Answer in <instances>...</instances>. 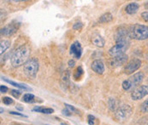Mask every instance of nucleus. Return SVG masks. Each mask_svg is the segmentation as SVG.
I'll return each instance as SVG.
<instances>
[{
	"label": "nucleus",
	"mask_w": 148,
	"mask_h": 125,
	"mask_svg": "<svg viewBox=\"0 0 148 125\" xmlns=\"http://www.w3.org/2000/svg\"><path fill=\"white\" fill-rule=\"evenodd\" d=\"M29 48L27 45H21L19 48H17L12 56L10 57V62L12 66L14 67H19L21 65H24L29 59Z\"/></svg>",
	"instance_id": "1"
},
{
	"label": "nucleus",
	"mask_w": 148,
	"mask_h": 125,
	"mask_svg": "<svg viewBox=\"0 0 148 125\" xmlns=\"http://www.w3.org/2000/svg\"><path fill=\"white\" fill-rule=\"evenodd\" d=\"M127 30L130 39H134L135 40H145L148 39L147 26L134 24L131 26Z\"/></svg>",
	"instance_id": "2"
},
{
	"label": "nucleus",
	"mask_w": 148,
	"mask_h": 125,
	"mask_svg": "<svg viewBox=\"0 0 148 125\" xmlns=\"http://www.w3.org/2000/svg\"><path fill=\"white\" fill-rule=\"evenodd\" d=\"M144 78V74L142 72H137L131 76L128 79L123 82V89L126 91H130L133 92L136 88L140 86V84L143 81Z\"/></svg>",
	"instance_id": "3"
},
{
	"label": "nucleus",
	"mask_w": 148,
	"mask_h": 125,
	"mask_svg": "<svg viewBox=\"0 0 148 125\" xmlns=\"http://www.w3.org/2000/svg\"><path fill=\"white\" fill-rule=\"evenodd\" d=\"M39 61L36 58H30L23 65L24 74L28 78H35L37 72L39 71Z\"/></svg>",
	"instance_id": "4"
},
{
	"label": "nucleus",
	"mask_w": 148,
	"mask_h": 125,
	"mask_svg": "<svg viewBox=\"0 0 148 125\" xmlns=\"http://www.w3.org/2000/svg\"><path fill=\"white\" fill-rule=\"evenodd\" d=\"M133 111L132 107L129 105H122L118 106V108L116 110L115 112V118L119 122H123L127 120V118L131 116Z\"/></svg>",
	"instance_id": "5"
},
{
	"label": "nucleus",
	"mask_w": 148,
	"mask_h": 125,
	"mask_svg": "<svg viewBox=\"0 0 148 125\" xmlns=\"http://www.w3.org/2000/svg\"><path fill=\"white\" fill-rule=\"evenodd\" d=\"M130 43H116L113 47L109 49V55L112 57L125 54V51L129 47Z\"/></svg>",
	"instance_id": "6"
},
{
	"label": "nucleus",
	"mask_w": 148,
	"mask_h": 125,
	"mask_svg": "<svg viewBox=\"0 0 148 125\" xmlns=\"http://www.w3.org/2000/svg\"><path fill=\"white\" fill-rule=\"evenodd\" d=\"M148 95V86L147 85H141L136 88L131 93V98L134 101H138L144 98Z\"/></svg>",
	"instance_id": "7"
},
{
	"label": "nucleus",
	"mask_w": 148,
	"mask_h": 125,
	"mask_svg": "<svg viewBox=\"0 0 148 125\" xmlns=\"http://www.w3.org/2000/svg\"><path fill=\"white\" fill-rule=\"evenodd\" d=\"M130 38L128 35V30L125 27H120L115 35L116 43H130Z\"/></svg>",
	"instance_id": "8"
},
{
	"label": "nucleus",
	"mask_w": 148,
	"mask_h": 125,
	"mask_svg": "<svg viewBox=\"0 0 148 125\" xmlns=\"http://www.w3.org/2000/svg\"><path fill=\"white\" fill-rule=\"evenodd\" d=\"M140 66H141V61L140 59H133L125 66L124 72L127 75L132 74L135 71H137L140 67Z\"/></svg>",
	"instance_id": "9"
},
{
	"label": "nucleus",
	"mask_w": 148,
	"mask_h": 125,
	"mask_svg": "<svg viewBox=\"0 0 148 125\" xmlns=\"http://www.w3.org/2000/svg\"><path fill=\"white\" fill-rule=\"evenodd\" d=\"M127 55L126 54H122V55H119L117 56H115L113 57L110 61V65L111 67H118V66H121L124 64L127 63Z\"/></svg>",
	"instance_id": "10"
},
{
	"label": "nucleus",
	"mask_w": 148,
	"mask_h": 125,
	"mask_svg": "<svg viewBox=\"0 0 148 125\" xmlns=\"http://www.w3.org/2000/svg\"><path fill=\"white\" fill-rule=\"evenodd\" d=\"M70 54L75 59H80L82 54V48L78 41L74 42L70 46Z\"/></svg>",
	"instance_id": "11"
},
{
	"label": "nucleus",
	"mask_w": 148,
	"mask_h": 125,
	"mask_svg": "<svg viewBox=\"0 0 148 125\" xmlns=\"http://www.w3.org/2000/svg\"><path fill=\"white\" fill-rule=\"evenodd\" d=\"M17 31V26L14 24H9L1 29V34L6 37L13 35Z\"/></svg>",
	"instance_id": "12"
},
{
	"label": "nucleus",
	"mask_w": 148,
	"mask_h": 125,
	"mask_svg": "<svg viewBox=\"0 0 148 125\" xmlns=\"http://www.w3.org/2000/svg\"><path fill=\"white\" fill-rule=\"evenodd\" d=\"M91 68L93 72H95L98 74H103L105 72V65L100 60H96L92 61L91 65Z\"/></svg>",
	"instance_id": "13"
},
{
	"label": "nucleus",
	"mask_w": 148,
	"mask_h": 125,
	"mask_svg": "<svg viewBox=\"0 0 148 125\" xmlns=\"http://www.w3.org/2000/svg\"><path fill=\"white\" fill-rule=\"evenodd\" d=\"M92 43L97 46V47H99V48H102L104 47L106 41L105 39L101 37V35L98 34V33H94L92 36Z\"/></svg>",
	"instance_id": "14"
},
{
	"label": "nucleus",
	"mask_w": 148,
	"mask_h": 125,
	"mask_svg": "<svg viewBox=\"0 0 148 125\" xmlns=\"http://www.w3.org/2000/svg\"><path fill=\"white\" fill-rule=\"evenodd\" d=\"M139 8H140L139 3H137L135 2L130 3L125 7V12L128 15H134V14L137 13V11L139 10Z\"/></svg>",
	"instance_id": "15"
},
{
	"label": "nucleus",
	"mask_w": 148,
	"mask_h": 125,
	"mask_svg": "<svg viewBox=\"0 0 148 125\" xmlns=\"http://www.w3.org/2000/svg\"><path fill=\"white\" fill-rule=\"evenodd\" d=\"M33 110L38 112L45 113V114H51L54 112V110L52 108H45L42 106H35Z\"/></svg>",
	"instance_id": "16"
},
{
	"label": "nucleus",
	"mask_w": 148,
	"mask_h": 125,
	"mask_svg": "<svg viewBox=\"0 0 148 125\" xmlns=\"http://www.w3.org/2000/svg\"><path fill=\"white\" fill-rule=\"evenodd\" d=\"M35 96L32 94H25L22 97V101L26 102V103H34L36 101L35 100Z\"/></svg>",
	"instance_id": "17"
},
{
	"label": "nucleus",
	"mask_w": 148,
	"mask_h": 125,
	"mask_svg": "<svg viewBox=\"0 0 148 125\" xmlns=\"http://www.w3.org/2000/svg\"><path fill=\"white\" fill-rule=\"evenodd\" d=\"M112 20H113V16L110 13H106L103 16H101L99 21L100 23H108V22H110Z\"/></svg>",
	"instance_id": "18"
},
{
	"label": "nucleus",
	"mask_w": 148,
	"mask_h": 125,
	"mask_svg": "<svg viewBox=\"0 0 148 125\" xmlns=\"http://www.w3.org/2000/svg\"><path fill=\"white\" fill-rule=\"evenodd\" d=\"M10 47V42L9 40H1V43H0V53L1 55L3 53L5 52V50L7 49H9Z\"/></svg>",
	"instance_id": "19"
},
{
	"label": "nucleus",
	"mask_w": 148,
	"mask_h": 125,
	"mask_svg": "<svg viewBox=\"0 0 148 125\" xmlns=\"http://www.w3.org/2000/svg\"><path fill=\"white\" fill-rule=\"evenodd\" d=\"M3 81L7 82L8 83L11 84V85H13V86H15V87H16V88H19V89H27V90L30 89V88L27 87L26 85H21V84H19V83H15V82L10 81V80H9V79H7V78H3Z\"/></svg>",
	"instance_id": "20"
},
{
	"label": "nucleus",
	"mask_w": 148,
	"mask_h": 125,
	"mask_svg": "<svg viewBox=\"0 0 148 125\" xmlns=\"http://www.w3.org/2000/svg\"><path fill=\"white\" fill-rule=\"evenodd\" d=\"M82 74H83V69H82L81 66H79V67H77L76 70L75 71L73 76H74V78H75V80H77V79H79V78H82Z\"/></svg>",
	"instance_id": "21"
},
{
	"label": "nucleus",
	"mask_w": 148,
	"mask_h": 125,
	"mask_svg": "<svg viewBox=\"0 0 148 125\" xmlns=\"http://www.w3.org/2000/svg\"><path fill=\"white\" fill-rule=\"evenodd\" d=\"M108 105H109V107L111 111H115L116 110V101L114 98H110L109 101H108Z\"/></svg>",
	"instance_id": "22"
},
{
	"label": "nucleus",
	"mask_w": 148,
	"mask_h": 125,
	"mask_svg": "<svg viewBox=\"0 0 148 125\" xmlns=\"http://www.w3.org/2000/svg\"><path fill=\"white\" fill-rule=\"evenodd\" d=\"M140 111L144 113L148 112V99L140 105Z\"/></svg>",
	"instance_id": "23"
},
{
	"label": "nucleus",
	"mask_w": 148,
	"mask_h": 125,
	"mask_svg": "<svg viewBox=\"0 0 148 125\" xmlns=\"http://www.w3.org/2000/svg\"><path fill=\"white\" fill-rule=\"evenodd\" d=\"M87 118H88V124L90 125L97 124V123H96L97 118H96L94 116H92V115H88V116H87Z\"/></svg>",
	"instance_id": "24"
},
{
	"label": "nucleus",
	"mask_w": 148,
	"mask_h": 125,
	"mask_svg": "<svg viewBox=\"0 0 148 125\" xmlns=\"http://www.w3.org/2000/svg\"><path fill=\"white\" fill-rule=\"evenodd\" d=\"M10 94L15 98H19L20 95H21V91L20 90H17V89H11L10 90Z\"/></svg>",
	"instance_id": "25"
},
{
	"label": "nucleus",
	"mask_w": 148,
	"mask_h": 125,
	"mask_svg": "<svg viewBox=\"0 0 148 125\" xmlns=\"http://www.w3.org/2000/svg\"><path fill=\"white\" fill-rule=\"evenodd\" d=\"M3 100H2V101H3V103L5 105H10L13 103V100L10 98V97H7V96H5V97H3L2 98Z\"/></svg>",
	"instance_id": "26"
},
{
	"label": "nucleus",
	"mask_w": 148,
	"mask_h": 125,
	"mask_svg": "<svg viewBox=\"0 0 148 125\" xmlns=\"http://www.w3.org/2000/svg\"><path fill=\"white\" fill-rule=\"evenodd\" d=\"M64 105H65V106L67 107V109H69L71 112H75V113H77V114L79 113V111H78L76 108H75L74 106H72V105H70L69 104H66V103L64 104Z\"/></svg>",
	"instance_id": "27"
},
{
	"label": "nucleus",
	"mask_w": 148,
	"mask_h": 125,
	"mask_svg": "<svg viewBox=\"0 0 148 125\" xmlns=\"http://www.w3.org/2000/svg\"><path fill=\"white\" fill-rule=\"evenodd\" d=\"M82 23L80 21V22H76L73 25V29H75V30H79V29H82Z\"/></svg>",
	"instance_id": "28"
},
{
	"label": "nucleus",
	"mask_w": 148,
	"mask_h": 125,
	"mask_svg": "<svg viewBox=\"0 0 148 125\" xmlns=\"http://www.w3.org/2000/svg\"><path fill=\"white\" fill-rule=\"evenodd\" d=\"M141 17L145 21L148 22V11H145L141 14Z\"/></svg>",
	"instance_id": "29"
},
{
	"label": "nucleus",
	"mask_w": 148,
	"mask_h": 125,
	"mask_svg": "<svg viewBox=\"0 0 148 125\" xmlns=\"http://www.w3.org/2000/svg\"><path fill=\"white\" fill-rule=\"evenodd\" d=\"M0 90H1V93H6L8 91V88L6 86H4V85H1Z\"/></svg>",
	"instance_id": "30"
},
{
	"label": "nucleus",
	"mask_w": 148,
	"mask_h": 125,
	"mask_svg": "<svg viewBox=\"0 0 148 125\" xmlns=\"http://www.w3.org/2000/svg\"><path fill=\"white\" fill-rule=\"evenodd\" d=\"M10 114L16 115V116H21V117H24V118H26V117H27V116H25V115L21 114V113H20V112H16V111H10Z\"/></svg>",
	"instance_id": "31"
},
{
	"label": "nucleus",
	"mask_w": 148,
	"mask_h": 125,
	"mask_svg": "<svg viewBox=\"0 0 148 125\" xmlns=\"http://www.w3.org/2000/svg\"><path fill=\"white\" fill-rule=\"evenodd\" d=\"M75 61H74V60H69V62H68V65H69V67H73V66H75Z\"/></svg>",
	"instance_id": "32"
},
{
	"label": "nucleus",
	"mask_w": 148,
	"mask_h": 125,
	"mask_svg": "<svg viewBox=\"0 0 148 125\" xmlns=\"http://www.w3.org/2000/svg\"><path fill=\"white\" fill-rule=\"evenodd\" d=\"M16 108L17 110H19V111H22V110H23V107L21 106L20 105H17L16 106Z\"/></svg>",
	"instance_id": "33"
},
{
	"label": "nucleus",
	"mask_w": 148,
	"mask_h": 125,
	"mask_svg": "<svg viewBox=\"0 0 148 125\" xmlns=\"http://www.w3.org/2000/svg\"><path fill=\"white\" fill-rule=\"evenodd\" d=\"M146 8H147L148 9V2L147 3H146Z\"/></svg>",
	"instance_id": "34"
},
{
	"label": "nucleus",
	"mask_w": 148,
	"mask_h": 125,
	"mask_svg": "<svg viewBox=\"0 0 148 125\" xmlns=\"http://www.w3.org/2000/svg\"><path fill=\"white\" fill-rule=\"evenodd\" d=\"M10 125H22V124H10Z\"/></svg>",
	"instance_id": "35"
},
{
	"label": "nucleus",
	"mask_w": 148,
	"mask_h": 125,
	"mask_svg": "<svg viewBox=\"0 0 148 125\" xmlns=\"http://www.w3.org/2000/svg\"><path fill=\"white\" fill-rule=\"evenodd\" d=\"M61 125H69V124H61Z\"/></svg>",
	"instance_id": "36"
},
{
	"label": "nucleus",
	"mask_w": 148,
	"mask_h": 125,
	"mask_svg": "<svg viewBox=\"0 0 148 125\" xmlns=\"http://www.w3.org/2000/svg\"><path fill=\"white\" fill-rule=\"evenodd\" d=\"M147 59L148 60V53H147Z\"/></svg>",
	"instance_id": "37"
},
{
	"label": "nucleus",
	"mask_w": 148,
	"mask_h": 125,
	"mask_svg": "<svg viewBox=\"0 0 148 125\" xmlns=\"http://www.w3.org/2000/svg\"><path fill=\"white\" fill-rule=\"evenodd\" d=\"M147 125H148V124H147Z\"/></svg>",
	"instance_id": "38"
}]
</instances>
